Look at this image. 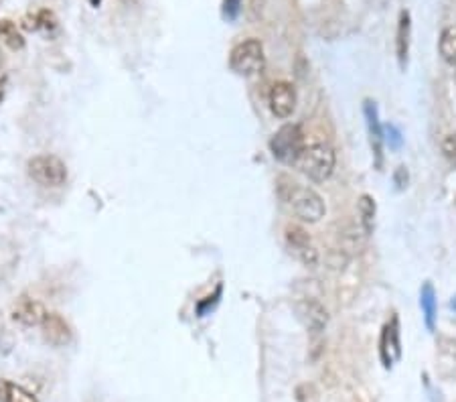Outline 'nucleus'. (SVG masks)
<instances>
[{
    "instance_id": "9b49d317",
    "label": "nucleus",
    "mask_w": 456,
    "mask_h": 402,
    "mask_svg": "<svg viewBox=\"0 0 456 402\" xmlns=\"http://www.w3.org/2000/svg\"><path fill=\"white\" fill-rule=\"evenodd\" d=\"M365 120H367V130H369V141H371V148H373V155H375V164L382 169L383 164V127L380 124V114H377V106L375 102L371 100H365L363 104Z\"/></svg>"
},
{
    "instance_id": "393cba45",
    "label": "nucleus",
    "mask_w": 456,
    "mask_h": 402,
    "mask_svg": "<svg viewBox=\"0 0 456 402\" xmlns=\"http://www.w3.org/2000/svg\"><path fill=\"white\" fill-rule=\"evenodd\" d=\"M394 181L398 185V189H403L408 185V171H405V167H398V171L394 175Z\"/></svg>"
},
{
    "instance_id": "4468645a",
    "label": "nucleus",
    "mask_w": 456,
    "mask_h": 402,
    "mask_svg": "<svg viewBox=\"0 0 456 402\" xmlns=\"http://www.w3.org/2000/svg\"><path fill=\"white\" fill-rule=\"evenodd\" d=\"M420 307H422V313H424V321H426V328L430 331L436 329V291L430 283H426L420 291Z\"/></svg>"
},
{
    "instance_id": "7ed1b4c3",
    "label": "nucleus",
    "mask_w": 456,
    "mask_h": 402,
    "mask_svg": "<svg viewBox=\"0 0 456 402\" xmlns=\"http://www.w3.org/2000/svg\"><path fill=\"white\" fill-rule=\"evenodd\" d=\"M266 65V55L264 47L257 39H246L237 43L229 53V67L243 77H252L260 73Z\"/></svg>"
},
{
    "instance_id": "f257e3e1",
    "label": "nucleus",
    "mask_w": 456,
    "mask_h": 402,
    "mask_svg": "<svg viewBox=\"0 0 456 402\" xmlns=\"http://www.w3.org/2000/svg\"><path fill=\"white\" fill-rule=\"evenodd\" d=\"M286 189H288V191H286V193H280V195L290 203L294 214L302 219V221H307V223H316V221H321V218H325V212H327L325 201H323V197H321L314 189L302 187V185H298V183L294 181L288 183Z\"/></svg>"
},
{
    "instance_id": "aec40b11",
    "label": "nucleus",
    "mask_w": 456,
    "mask_h": 402,
    "mask_svg": "<svg viewBox=\"0 0 456 402\" xmlns=\"http://www.w3.org/2000/svg\"><path fill=\"white\" fill-rule=\"evenodd\" d=\"M383 141H385V143H389V146H391V148H400L401 146L400 130L394 127V124H387V127H383Z\"/></svg>"
},
{
    "instance_id": "2eb2a0df",
    "label": "nucleus",
    "mask_w": 456,
    "mask_h": 402,
    "mask_svg": "<svg viewBox=\"0 0 456 402\" xmlns=\"http://www.w3.org/2000/svg\"><path fill=\"white\" fill-rule=\"evenodd\" d=\"M0 41L11 51H22L25 49V37L20 35L18 27L11 18H2L0 20Z\"/></svg>"
},
{
    "instance_id": "f3484780",
    "label": "nucleus",
    "mask_w": 456,
    "mask_h": 402,
    "mask_svg": "<svg viewBox=\"0 0 456 402\" xmlns=\"http://www.w3.org/2000/svg\"><path fill=\"white\" fill-rule=\"evenodd\" d=\"M438 51L448 65H456V27H446L438 41Z\"/></svg>"
},
{
    "instance_id": "f8f14e48",
    "label": "nucleus",
    "mask_w": 456,
    "mask_h": 402,
    "mask_svg": "<svg viewBox=\"0 0 456 402\" xmlns=\"http://www.w3.org/2000/svg\"><path fill=\"white\" fill-rule=\"evenodd\" d=\"M296 309H298V315H300L302 323H304L307 329H310L312 333H321L323 329L327 328L328 323L327 309H325L318 301L307 299V301L298 303Z\"/></svg>"
},
{
    "instance_id": "a211bd4d",
    "label": "nucleus",
    "mask_w": 456,
    "mask_h": 402,
    "mask_svg": "<svg viewBox=\"0 0 456 402\" xmlns=\"http://www.w3.org/2000/svg\"><path fill=\"white\" fill-rule=\"evenodd\" d=\"M357 212H359V221L363 228V234H371L373 230V221H375V201L369 195H361L357 201Z\"/></svg>"
},
{
    "instance_id": "6e6552de",
    "label": "nucleus",
    "mask_w": 456,
    "mask_h": 402,
    "mask_svg": "<svg viewBox=\"0 0 456 402\" xmlns=\"http://www.w3.org/2000/svg\"><path fill=\"white\" fill-rule=\"evenodd\" d=\"M39 328H41V333H43V339L49 346L65 347L72 344V328L59 313H47Z\"/></svg>"
},
{
    "instance_id": "b1692460",
    "label": "nucleus",
    "mask_w": 456,
    "mask_h": 402,
    "mask_svg": "<svg viewBox=\"0 0 456 402\" xmlns=\"http://www.w3.org/2000/svg\"><path fill=\"white\" fill-rule=\"evenodd\" d=\"M440 347H442V351H446L448 356H455L456 358V339H450V337H440Z\"/></svg>"
},
{
    "instance_id": "bb28decb",
    "label": "nucleus",
    "mask_w": 456,
    "mask_h": 402,
    "mask_svg": "<svg viewBox=\"0 0 456 402\" xmlns=\"http://www.w3.org/2000/svg\"><path fill=\"white\" fill-rule=\"evenodd\" d=\"M100 2H102V0H90V4L91 6H95V8L100 6Z\"/></svg>"
},
{
    "instance_id": "a878e982",
    "label": "nucleus",
    "mask_w": 456,
    "mask_h": 402,
    "mask_svg": "<svg viewBox=\"0 0 456 402\" xmlns=\"http://www.w3.org/2000/svg\"><path fill=\"white\" fill-rule=\"evenodd\" d=\"M4 100V84L0 82V102Z\"/></svg>"
},
{
    "instance_id": "4be33fe9",
    "label": "nucleus",
    "mask_w": 456,
    "mask_h": 402,
    "mask_svg": "<svg viewBox=\"0 0 456 402\" xmlns=\"http://www.w3.org/2000/svg\"><path fill=\"white\" fill-rule=\"evenodd\" d=\"M219 297H221V285H219L217 289L213 294H209V297H205V301H201L199 305H197V313H199L201 317L209 311V307H213V305H217Z\"/></svg>"
},
{
    "instance_id": "412c9836",
    "label": "nucleus",
    "mask_w": 456,
    "mask_h": 402,
    "mask_svg": "<svg viewBox=\"0 0 456 402\" xmlns=\"http://www.w3.org/2000/svg\"><path fill=\"white\" fill-rule=\"evenodd\" d=\"M239 11H241V0H223V18L227 20H236L239 17Z\"/></svg>"
},
{
    "instance_id": "9d476101",
    "label": "nucleus",
    "mask_w": 456,
    "mask_h": 402,
    "mask_svg": "<svg viewBox=\"0 0 456 402\" xmlns=\"http://www.w3.org/2000/svg\"><path fill=\"white\" fill-rule=\"evenodd\" d=\"M286 244L290 248V254H294L300 262L304 264H316L318 256H316V250L312 248L310 244L309 234L300 228V226H288L286 228Z\"/></svg>"
},
{
    "instance_id": "6ab92c4d",
    "label": "nucleus",
    "mask_w": 456,
    "mask_h": 402,
    "mask_svg": "<svg viewBox=\"0 0 456 402\" xmlns=\"http://www.w3.org/2000/svg\"><path fill=\"white\" fill-rule=\"evenodd\" d=\"M57 29V18L51 11H41L36 13V31H45V33H53Z\"/></svg>"
},
{
    "instance_id": "39448f33",
    "label": "nucleus",
    "mask_w": 456,
    "mask_h": 402,
    "mask_svg": "<svg viewBox=\"0 0 456 402\" xmlns=\"http://www.w3.org/2000/svg\"><path fill=\"white\" fill-rule=\"evenodd\" d=\"M302 148H304V134H302L300 127H296V124L282 127L270 141V150H272L274 159L284 164L296 163Z\"/></svg>"
},
{
    "instance_id": "dca6fc26",
    "label": "nucleus",
    "mask_w": 456,
    "mask_h": 402,
    "mask_svg": "<svg viewBox=\"0 0 456 402\" xmlns=\"http://www.w3.org/2000/svg\"><path fill=\"white\" fill-rule=\"evenodd\" d=\"M0 402H39L33 392L18 384L0 380Z\"/></svg>"
},
{
    "instance_id": "c85d7f7f",
    "label": "nucleus",
    "mask_w": 456,
    "mask_h": 402,
    "mask_svg": "<svg viewBox=\"0 0 456 402\" xmlns=\"http://www.w3.org/2000/svg\"><path fill=\"white\" fill-rule=\"evenodd\" d=\"M0 67H2V53H0Z\"/></svg>"
},
{
    "instance_id": "20e7f679",
    "label": "nucleus",
    "mask_w": 456,
    "mask_h": 402,
    "mask_svg": "<svg viewBox=\"0 0 456 402\" xmlns=\"http://www.w3.org/2000/svg\"><path fill=\"white\" fill-rule=\"evenodd\" d=\"M29 177L43 187H61L67 181V167L55 155H36L27 163Z\"/></svg>"
},
{
    "instance_id": "ddd939ff",
    "label": "nucleus",
    "mask_w": 456,
    "mask_h": 402,
    "mask_svg": "<svg viewBox=\"0 0 456 402\" xmlns=\"http://www.w3.org/2000/svg\"><path fill=\"white\" fill-rule=\"evenodd\" d=\"M410 37H412V18L408 11H401L398 18V33H396V55L400 61V67L403 70L408 63V53H410Z\"/></svg>"
},
{
    "instance_id": "5701e85b",
    "label": "nucleus",
    "mask_w": 456,
    "mask_h": 402,
    "mask_svg": "<svg viewBox=\"0 0 456 402\" xmlns=\"http://www.w3.org/2000/svg\"><path fill=\"white\" fill-rule=\"evenodd\" d=\"M442 150L448 159H456V134H446L442 141Z\"/></svg>"
},
{
    "instance_id": "f03ea898",
    "label": "nucleus",
    "mask_w": 456,
    "mask_h": 402,
    "mask_svg": "<svg viewBox=\"0 0 456 402\" xmlns=\"http://www.w3.org/2000/svg\"><path fill=\"white\" fill-rule=\"evenodd\" d=\"M294 164L312 181H327L335 171V153L328 145L304 146Z\"/></svg>"
},
{
    "instance_id": "cd10ccee",
    "label": "nucleus",
    "mask_w": 456,
    "mask_h": 402,
    "mask_svg": "<svg viewBox=\"0 0 456 402\" xmlns=\"http://www.w3.org/2000/svg\"><path fill=\"white\" fill-rule=\"evenodd\" d=\"M450 307H452V309L456 311V297H455V299H452V301H450Z\"/></svg>"
},
{
    "instance_id": "423d86ee",
    "label": "nucleus",
    "mask_w": 456,
    "mask_h": 402,
    "mask_svg": "<svg viewBox=\"0 0 456 402\" xmlns=\"http://www.w3.org/2000/svg\"><path fill=\"white\" fill-rule=\"evenodd\" d=\"M45 315H47L45 307L36 299L27 297V294L18 297L15 305H13V309H11L13 321L22 325V328H39L41 321L45 319Z\"/></svg>"
},
{
    "instance_id": "1a4fd4ad",
    "label": "nucleus",
    "mask_w": 456,
    "mask_h": 402,
    "mask_svg": "<svg viewBox=\"0 0 456 402\" xmlns=\"http://www.w3.org/2000/svg\"><path fill=\"white\" fill-rule=\"evenodd\" d=\"M296 108V90L288 82H276L270 90V110L276 118H288Z\"/></svg>"
},
{
    "instance_id": "0eeeda50",
    "label": "nucleus",
    "mask_w": 456,
    "mask_h": 402,
    "mask_svg": "<svg viewBox=\"0 0 456 402\" xmlns=\"http://www.w3.org/2000/svg\"><path fill=\"white\" fill-rule=\"evenodd\" d=\"M380 356L382 364L389 370L401 358V342H400V321L394 315L389 323H385L380 339Z\"/></svg>"
}]
</instances>
